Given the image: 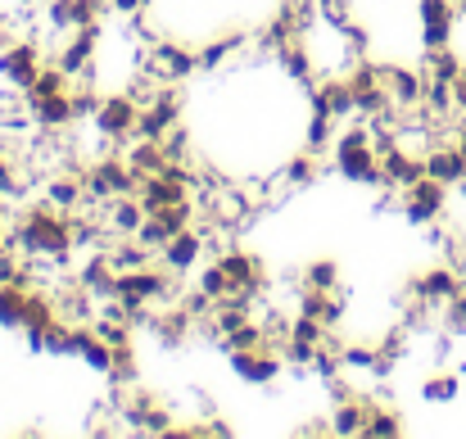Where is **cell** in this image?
<instances>
[{
    "mask_svg": "<svg viewBox=\"0 0 466 439\" xmlns=\"http://www.w3.org/2000/svg\"><path fill=\"white\" fill-rule=\"evenodd\" d=\"M399 213H403V222H412V227H435V222H444V218H449V186L435 181V177L412 181L408 190H399Z\"/></svg>",
    "mask_w": 466,
    "mask_h": 439,
    "instance_id": "cell-1",
    "label": "cell"
},
{
    "mask_svg": "<svg viewBox=\"0 0 466 439\" xmlns=\"http://www.w3.org/2000/svg\"><path fill=\"white\" fill-rule=\"evenodd\" d=\"M137 118H141V105L132 100V91H109V96H100V109L91 114V128H100V137H109L123 149L137 137Z\"/></svg>",
    "mask_w": 466,
    "mask_h": 439,
    "instance_id": "cell-2",
    "label": "cell"
},
{
    "mask_svg": "<svg viewBox=\"0 0 466 439\" xmlns=\"http://www.w3.org/2000/svg\"><path fill=\"white\" fill-rule=\"evenodd\" d=\"M204 259H208V236H204V227H199V222H195V227H186V231H177V236L158 250V263H163L167 272H177V277L195 272Z\"/></svg>",
    "mask_w": 466,
    "mask_h": 439,
    "instance_id": "cell-3",
    "label": "cell"
},
{
    "mask_svg": "<svg viewBox=\"0 0 466 439\" xmlns=\"http://www.w3.org/2000/svg\"><path fill=\"white\" fill-rule=\"evenodd\" d=\"M227 362L249 385H277L281 381V367H286L281 349H236V353H227Z\"/></svg>",
    "mask_w": 466,
    "mask_h": 439,
    "instance_id": "cell-4",
    "label": "cell"
},
{
    "mask_svg": "<svg viewBox=\"0 0 466 439\" xmlns=\"http://www.w3.org/2000/svg\"><path fill=\"white\" fill-rule=\"evenodd\" d=\"M326 417H330V435L358 439V435H362V426H367V399H362V394H353V399L335 403Z\"/></svg>",
    "mask_w": 466,
    "mask_h": 439,
    "instance_id": "cell-5",
    "label": "cell"
},
{
    "mask_svg": "<svg viewBox=\"0 0 466 439\" xmlns=\"http://www.w3.org/2000/svg\"><path fill=\"white\" fill-rule=\"evenodd\" d=\"M458 394H462V376L449 372V367H435V372L421 381V399H426V403H453Z\"/></svg>",
    "mask_w": 466,
    "mask_h": 439,
    "instance_id": "cell-6",
    "label": "cell"
},
{
    "mask_svg": "<svg viewBox=\"0 0 466 439\" xmlns=\"http://www.w3.org/2000/svg\"><path fill=\"white\" fill-rule=\"evenodd\" d=\"M299 286H309V291H339V263H335V259L309 263L304 277H299Z\"/></svg>",
    "mask_w": 466,
    "mask_h": 439,
    "instance_id": "cell-7",
    "label": "cell"
}]
</instances>
